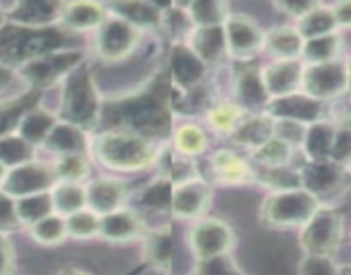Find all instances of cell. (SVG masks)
I'll return each mask as SVG.
<instances>
[{
    "instance_id": "obj_1",
    "label": "cell",
    "mask_w": 351,
    "mask_h": 275,
    "mask_svg": "<svg viewBox=\"0 0 351 275\" xmlns=\"http://www.w3.org/2000/svg\"><path fill=\"white\" fill-rule=\"evenodd\" d=\"M109 126L140 136H164L169 131V78L165 73L155 76L148 86L134 95L110 100L100 110Z\"/></svg>"
},
{
    "instance_id": "obj_2",
    "label": "cell",
    "mask_w": 351,
    "mask_h": 275,
    "mask_svg": "<svg viewBox=\"0 0 351 275\" xmlns=\"http://www.w3.org/2000/svg\"><path fill=\"white\" fill-rule=\"evenodd\" d=\"M73 40L59 26H26L11 23L0 26V60L9 66L23 64L50 52L66 49Z\"/></svg>"
},
{
    "instance_id": "obj_3",
    "label": "cell",
    "mask_w": 351,
    "mask_h": 275,
    "mask_svg": "<svg viewBox=\"0 0 351 275\" xmlns=\"http://www.w3.org/2000/svg\"><path fill=\"white\" fill-rule=\"evenodd\" d=\"M95 153L107 167L119 170H138L155 160L154 146L147 138L130 131H110L95 143Z\"/></svg>"
},
{
    "instance_id": "obj_4",
    "label": "cell",
    "mask_w": 351,
    "mask_h": 275,
    "mask_svg": "<svg viewBox=\"0 0 351 275\" xmlns=\"http://www.w3.org/2000/svg\"><path fill=\"white\" fill-rule=\"evenodd\" d=\"M100 116V102L95 85L86 66H77L64 81L62 117L64 122L77 127L95 126Z\"/></svg>"
},
{
    "instance_id": "obj_5",
    "label": "cell",
    "mask_w": 351,
    "mask_h": 275,
    "mask_svg": "<svg viewBox=\"0 0 351 275\" xmlns=\"http://www.w3.org/2000/svg\"><path fill=\"white\" fill-rule=\"evenodd\" d=\"M319 198L303 187L276 191L262 207L263 224L272 227L305 226L319 210Z\"/></svg>"
},
{
    "instance_id": "obj_6",
    "label": "cell",
    "mask_w": 351,
    "mask_h": 275,
    "mask_svg": "<svg viewBox=\"0 0 351 275\" xmlns=\"http://www.w3.org/2000/svg\"><path fill=\"white\" fill-rule=\"evenodd\" d=\"M343 237V215L334 209H319L303 226L302 244L308 254L330 257Z\"/></svg>"
},
{
    "instance_id": "obj_7",
    "label": "cell",
    "mask_w": 351,
    "mask_h": 275,
    "mask_svg": "<svg viewBox=\"0 0 351 275\" xmlns=\"http://www.w3.org/2000/svg\"><path fill=\"white\" fill-rule=\"evenodd\" d=\"M83 60V53L77 50H59L33 59L23 66V76L38 88L56 85L66 79Z\"/></svg>"
},
{
    "instance_id": "obj_8",
    "label": "cell",
    "mask_w": 351,
    "mask_h": 275,
    "mask_svg": "<svg viewBox=\"0 0 351 275\" xmlns=\"http://www.w3.org/2000/svg\"><path fill=\"white\" fill-rule=\"evenodd\" d=\"M56 181L57 174L53 167L45 166V163L26 162L23 166L9 169L2 183V191L14 200H19L29 194L47 193L56 184Z\"/></svg>"
},
{
    "instance_id": "obj_9",
    "label": "cell",
    "mask_w": 351,
    "mask_h": 275,
    "mask_svg": "<svg viewBox=\"0 0 351 275\" xmlns=\"http://www.w3.org/2000/svg\"><path fill=\"white\" fill-rule=\"evenodd\" d=\"M302 86L308 96L315 100H329L348 90V67L343 62L312 64L303 71Z\"/></svg>"
},
{
    "instance_id": "obj_10",
    "label": "cell",
    "mask_w": 351,
    "mask_h": 275,
    "mask_svg": "<svg viewBox=\"0 0 351 275\" xmlns=\"http://www.w3.org/2000/svg\"><path fill=\"white\" fill-rule=\"evenodd\" d=\"M300 179H302L303 189L317 198L332 196L350 186V176L346 169L330 160L306 163L300 172Z\"/></svg>"
},
{
    "instance_id": "obj_11",
    "label": "cell",
    "mask_w": 351,
    "mask_h": 275,
    "mask_svg": "<svg viewBox=\"0 0 351 275\" xmlns=\"http://www.w3.org/2000/svg\"><path fill=\"white\" fill-rule=\"evenodd\" d=\"M191 246L200 261L224 257L232 246L231 227L217 219L204 220L191 233Z\"/></svg>"
},
{
    "instance_id": "obj_12",
    "label": "cell",
    "mask_w": 351,
    "mask_h": 275,
    "mask_svg": "<svg viewBox=\"0 0 351 275\" xmlns=\"http://www.w3.org/2000/svg\"><path fill=\"white\" fill-rule=\"evenodd\" d=\"M138 42V28L124 19L116 18L102 23L97 36V49L104 59H123Z\"/></svg>"
},
{
    "instance_id": "obj_13",
    "label": "cell",
    "mask_w": 351,
    "mask_h": 275,
    "mask_svg": "<svg viewBox=\"0 0 351 275\" xmlns=\"http://www.w3.org/2000/svg\"><path fill=\"white\" fill-rule=\"evenodd\" d=\"M322 109V102L312 99L306 93H291V95L281 96V99H272L271 105H269L271 116L278 117V119L296 120L302 124L319 122Z\"/></svg>"
},
{
    "instance_id": "obj_14",
    "label": "cell",
    "mask_w": 351,
    "mask_h": 275,
    "mask_svg": "<svg viewBox=\"0 0 351 275\" xmlns=\"http://www.w3.org/2000/svg\"><path fill=\"white\" fill-rule=\"evenodd\" d=\"M226 47L236 57L255 53L262 47L263 36L258 26L245 16H232L226 23Z\"/></svg>"
},
{
    "instance_id": "obj_15",
    "label": "cell",
    "mask_w": 351,
    "mask_h": 275,
    "mask_svg": "<svg viewBox=\"0 0 351 275\" xmlns=\"http://www.w3.org/2000/svg\"><path fill=\"white\" fill-rule=\"evenodd\" d=\"M208 201H210V187L204 181L193 179L176 186L171 210L174 215L190 219L204 213Z\"/></svg>"
},
{
    "instance_id": "obj_16",
    "label": "cell",
    "mask_w": 351,
    "mask_h": 275,
    "mask_svg": "<svg viewBox=\"0 0 351 275\" xmlns=\"http://www.w3.org/2000/svg\"><path fill=\"white\" fill-rule=\"evenodd\" d=\"M263 83L271 99L291 95L302 85L303 67L296 60H281L262 75Z\"/></svg>"
},
{
    "instance_id": "obj_17",
    "label": "cell",
    "mask_w": 351,
    "mask_h": 275,
    "mask_svg": "<svg viewBox=\"0 0 351 275\" xmlns=\"http://www.w3.org/2000/svg\"><path fill=\"white\" fill-rule=\"evenodd\" d=\"M205 69H207V64L191 49L183 45H178L172 49L171 71L172 78L180 86H184V88L197 86L204 79Z\"/></svg>"
},
{
    "instance_id": "obj_18",
    "label": "cell",
    "mask_w": 351,
    "mask_h": 275,
    "mask_svg": "<svg viewBox=\"0 0 351 275\" xmlns=\"http://www.w3.org/2000/svg\"><path fill=\"white\" fill-rule=\"evenodd\" d=\"M126 198V186L114 179H99L86 189V203L95 213L116 212Z\"/></svg>"
},
{
    "instance_id": "obj_19",
    "label": "cell",
    "mask_w": 351,
    "mask_h": 275,
    "mask_svg": "<svg viewBox=\"0 0 351 275\" xmlns=\"http://www.w3.org/2000/svg\"><path fill=\"white\" fill-rule=\"evenodd\" d=\"M64 8L66 5L59 2H45V0L19 2L11 11V19L18 25L50 26L57 18H62Z\"/></svg>"
},
{
    "instance_id": "obj_20",
    "label": "cell",
    "mask_w": 351,
    "mask_h": 275,
    "mask_svg": "<svg viewBox=\"0 0 351 275\" xmlns=\"http://www.w3.org/2000/svg\"><path fill=\"white\" fill-rule=\"evenodd\" d=\"M143 231L140 217L126 209L110 212L100 219V233L110 241H130L138 237Z\"/></svg>"
},
{
    "instance_id": "obj_21",
    "label": "cell",
    "mask_w": 351,
    "mask_h": 275,
    "mask_svg": "<svg viewBox=\"0 0 351 275\" xmlns=\"http://www.w3.org/2000/svg\"><path fill=\"white\" fill-rule=\"evenodd\" d=\"M43 145L52 152L59 153L60 157L74 155V153L83 155V152L86 150V136L81 127L69 122H59L50 131Z\"/></svg>"
},
{
    "instance_id": "obj_22",
    "label": "cell",
    "mask_w": 351,
    "mask_h": 275,
    "mask_svg": "<svg viewBox=\"0 0 351 275\" xmlns=\"http://www.w3.org/2000/svg\"><path fill=\"white\" fill-rule=\"evenodd\" d=\"M38 100L40 92L38 90H33V92L26 93V95H21L19 99L0 103V138L11 134V131L19 126L23 117H25L29 110L35 109Z\"/></svg>"
},
{
    "instance_id": "obj_23",
    "label": "cell",
    "mask_w": 351,
    "mask_h": 275,
    "mask_svg": "<svg viewBox=\"0 0 351 275\" xmlns=\"http://www.w3.org/2000/svg\"><path fill=\"white\" fill-rule=\"evenodd\" d=\"M274 127L276 122L271 117H253V119L236 126L234 133H232V142L238 143V145L258 148L263 143H267L271 138H274Z\"/></svg>"
},
{
    "instance_id": "obj_24",
    "label": "cell",
    "mask_w": 351,
    "mask_h": 275,
    "mask_svg": "<svg viewBox=\"0 0 351 275\" xmlns=\"http://www.w3.org/2000/svg\"><path fill=\"white\" fill-rule=\"evenodd\" d=\"M334 136H336V129L329 122H315L306 127L303 146H305L310 162H326V160H329Z\"/></svg>"
},
{
    "instance_id": "obj_25",
    "label": "cell",
    "mask_w": 351,
    "mask_h": 275,
    "mask_svg": "<svg viewBox=\"0 0 351 275\" xmlns=\"http://www.w3.org/2000/svg\"><path fill=\"white\" fill-rule=\"evenodd\" d=\"M62 25L67 29H90L102 26L104 9L95 2H76L66 4L62 12Z\"/></svg>"
},
{
    "instance_id": "obj_26",
    "label": "cell",
    "mask_w": 351,
    "mask_h": 275,
    "mask_svg": "<svg viewBox=\"0 0 351 275\" xmlns=\"http://www.w3.org/2000/svg\"><path fill=\"white\" fill-rule=\"evenodd\" d=\"M193 50L205 64L214 62L221 57V53L226 49V33L224 28L221 26H205V28H198L195 31L193 38Z\"/></svg>"
},
{
    "instance_id": "obj_27",
    "label": "cell",
    "mask_w": 351,
    "mask_h": 275,
    "mask_svg": "<svg viewBox=\"0 0 351 275\" xmlns=\"http://www.w3.org/2000/svg\"><path fill=\"white\" fill-rule=\"evenodd\" d=\"M336 28L337 23L332 9L313 5L303 18H300L298 33L303 36V40H312L319 38V36L332 35Z\"/></svg>"
},
{
    "instance_id": "obj_28",
    "label": "cell",
    "mask_w": 351,
    "mask_h": 275,
    "mask_svg": "<svg viewBox=\"0 0 351 275\" xmlns=\"http://www.w3.org/2000/svg\"><path fill=\"white\" fill-rule=\"evenodd\" d=\"M212 167H214L215 176L224 183L238 184L252 177L248 163L229 150H221V152L215 153L212 157Z\"/></svg>"
},
{
    "instance_id": "obj_29",
    "label": "cell",
    "mask_w": 351,
    "mask_h": 275,
    "mask_svg": "<svg viewBox=\"0 0 351 275\" xmlns=\"http://www.w3.org/2000/svg\"><path fill=\"white\" fill-rule=\"evenodd\" d=\"M56 119H53L52 114L45 112L42 109H33L23 117V120L19 122V136L23 140L29 143V145H35V143H45L47 136L50 134V131L56 126Z\"/></svg>"
},
{
    "instance_id": "obj_30",
    "label": "cell",
    "mask_w": 351,
    "mask_h": 275,
    "mask_svg": "<svg viewBox=\"0 0 351 275\" xmlns=\"http://www.w3.org/2000/svg\"><path fill=\"white\" fill-rule=\"evenodd\" d=\"M16 210H18L19 222L33 226L45 217L52 215L53 200L52 193H38L16 200Z\"/></svg>"
},
{
    "instance_id": "obj_31",
    "label": "cell",
    "mask_w": 351,
    "mask_h": 275,
    "mask_svg": "<svg viewBox=\"0 0 351 275\" xmlns=\"http://www.w3.org/2000/svg\"><path fill=\"white\" fill-rule=\"evenodd\" d=\"M269 50L281 57L282 60H295L296 55L303 52L305 40L295 28H278L265 40Z\"/></svg>"
},
{
    "instance_id": "obj_32",
    "label": "cell",
    "mask_w": 351,
    "mask_h": 275,
    "mask_svg": "<svg viewBox=\"0 0 351 275\" xmlns=\"http://www.w3.org/2000/svg\"><path fill=\"white\" fill-rule=\"evenodd\" d=\"M145 254L150 263L157 265L160 268H169L172 254V236L171 227H160L157 231H152L147 236L145 244Z\"/></svg>"
},
{
    "instance_id": "obj_33",
    "label": "cell",
    "mask_w": 351,
    "mask_h": 275,
    "mask_svg": "<svg viewBox=\"0 0 351 275\" xmlns=\"http://www.w3.org/2000/svg\"><path fill=\"white\" fill-rule=\"evenodd\" d=\"M236 95L245 105H260L269 99L267 88L263 83L262 75H258L253 69H246L239 75L238 83H236Z\"/></svg>"
},
{
    "instance_id": "obj_34",
    "label": "cell",
    "mask_w": 351,
    "mask_h": 275,
    "mask_svg": "<svg viewBox=\"0 0 351 275\" xmlns=\"http://www.w3.org/2000/svg\"><path fill=\"white\" fill-rule=\"evenodd\" d=\"M117 16L133 26L158 25L162 19V11L155 4L148 2H121L114 4Z\"/></svg>"
},
{
    "instance_id": "obj_35",
    "label": "cell",
    "mask_w": 351,
    "mask_h": 275,
    "mask_svg": "<svg viewBox=\"0 0 351 275\" xmlns=\"http://www.w3.org/2000/svg\"><path fill=\"white\" fill-rule=\"evenodd\" d=\"M33 150L26 140L16 134H8L0 138V163H4L8 169L23 166L26 162H32Z\"/></svg>"
},
{
    "instance_id": "obj_36",
    "label": "cell",
    "mask_w": 351,
    "mask_h": 275,
    "mask_svg": "<svg viewBox=\"0 0 351 275\" xmlns=\"http://www.w3.org/2000/svg\"><path fill=\"white\" fill-rule=\"evenodd\" d=\"M53 209L60 213L71 215L74 212H80L86 205V189L77 186L76 183H64L57 186L52 193Z\"/></svg>"
},
{
    "instance_id": "obj_37",
    "label": "cell",
    "mask_w": 351,
    "mask_h": 275,
    "mask_svg": "<svg viewBox=\"0 0 351 275\" xmlns=\"http://www.w3.org/2000/svg\"><path fill=\"white\" fill-rule=\"evenodd\" d=\"M339 38L336 35L319 36V38L305 40L303 45V55L312 64H324L334 60L336 53L339 52Z\"/></svg>"
},
{
    "instance_id": "obj_38",
    "label": "cell",
    "mask_w": 351,
    "mask_h": 275,
    "mask_svg": "<svg viewBox=\"0 0 351 275\" xmlns=\"http://www.w3.org/2000/svg\"><path fill=\"white\" fill-rule=\"evenodd\" d=\"M32 236L35 241L45 246H53L59 244L66 239L67 229H66V220L59 215H49L42 219L40 222L33 224L32 226Z\"/></svg>"
},
{
    "instance_id": "obj_39",
    "label": "cell",
    "mask_w": 351,
    "mask_h": 275,
    "mask_svg": "<svg viewBox=\"0 0 351 275\" xmlns=\"http://www.w3.org/2000/svg\"><path fill=\"white\" fill-rule=\"evenodd\" d=\"M291 155V146L279 138H271L267 143L255 150V160L262 167H285Z\"/></svg>"
},
{
    "instance_id": "obj_40",
    "label": "cell",
    "mask_w": 351,
    "mask_h": 275,
    "mask_svg": "<svg viewBox=\"0 0 351 275\" xmlns=\"http://www.w3.org/2000/svg\"><path fill=\"white\" fill-rule=\"evenodd\" d=\"M66 229L69 236L74 237H92L100 233V217L93 210H80L66 219Z\"/></svg>"
},
{
    "instance_id": "obj_41",
    "label": "cell",
    "mask_w": 351,
    "mask_h": 275,
    "mask_svg": "<svg viewBox=\"0 0 351 275\" xmlns=\"http://www.w3.org/2000/svg\"><path fill=\"white\" fill-rule=\"evenodd\" d=\"M188 9H190V18L200 28L221 26V23L228 18V5L224 2H193Z\"/></svg>"
},
{
    "instance_id": "obj_42",
    "label": "cell",
    "mask_w": 351,
    "mask_h": 275,
    "mask_svg": "<svg viewBox=\"0 0 351 275\" xmlns=\"http://www.w3.org/2000/svg\"><path fill=\"white\" fill-rule=\"evenodd\" d=\"M258 176L262 183H265L271 187H276L278 191L302 187L300 172H293V170L286 169V166L285 167H262Z\"/></svg>"
},
{
    "instance_id": "obj_43",
    "label": "cell",
    "mask_w": 351,
    "mask_h": 275,
    "mask_svg": "<svg viewBox=\"0 0 351 275\" xmlns=\"http://www.w3.org/2000/svg\"><path fill=\"white\" fill-rule=\"evenodd\" d=\"M205 148V134L200 127L186 126L180 127L178 133H176V150L181 153V155H197L202 150Z\"/></svg>"
},
{
    "instance_id": "obj_44",
    "label": "cell",
    "mask_w": 351,
    "mask_h": 275,
    "mask_svg": "<svg viewBox=\"0 0 351 275\" xmlns=\"http://www.w3.org/2000/svg\"><path fill=\"white\" fill-rule=\"evenodd\" d=\"M53 169H56L57 179H64L66 183H77L88 174V162L81 153L62 155Z\"/></svg>"
},
{
    "instance_id": "obj_45",
    "label": "cell",
    "mask_w": 351,
    "mask_h": 275,
    "mask_svg": "<svg viewBox=\"0 0 351 275\" xmlns=\"http://www.w3.org/2000/svg\"><path fill=\"white\" fill-rule=\"evenodd\" d=\"M165 179L180 186L188 181L197 179V170H195V166L190 159L169 153L167 162H165Z\"/></svg>"
},
{
    "instance_id": "obj_46",
    "label": "cell",
    "mask_w": 351,
    "mask_h": 275,
    "mask_svg": "<svg viewBox=\"0 0 351 275\" xmlns=\"http://www.w3.org/2000/svg\"><path fill=\"white\" fill-rule=\"evenodd\" d=\"M171 184V181H167L165 177L155 181L154 184H150V186L145 189L141 201H143L147 207H150V209H171L172 194H174Z\"/></svg>"
},
{
    "instance_id": "obj_47",
    "label": "cell",
    "mask_w": 351,
    "mask_h": 275,
    "mask_svg": "<svg viewBox=\"0 0 351 275\" xmlns=\"http://www.w3.org/2000/svg\"><path fill=\"white\" fill-rule=\"evenodd\" d=\"M330 162L337 163V166L344 167L351 166V129L348 127H341L336 131V136H334L332 148L329 153Z\"/></svg>"
},
{
    "instance_id": "obj_48",
    "label": "cell",
    "mask_w": 351,
    "mask_h": 275,
    "mask_svg": "<svg viewBox=\"0 0 351 275\" xmlns=\"http://www.w3.org/2000/svg\"><path fill=\"white\" fill-rule=\"evenodd\" d=\"M239 116V107L231 105V103H222V105L214 107V109L208 112V120H210L212 126L219 131H229L234 127L238 122Z\"/></svg>"
},
{
    "instance_id": "obj_49",
    "label": "cell",
    "mask_w": 351,
    "mask_h": 275,
    "mask_svg": "<svg viewBox=\"0 0 351 275\" xmlns=\"http://www.w3.org/2000/svg\"><path fill=\"white\" fill-rule=\"evenodd\" d=\"M305 134H306V126L302 122H296V120H288V119H279V122H276L274 136L288 143L289 146L303 143Z\"/></svg>"
},
{
    "instance_id": "obj_50",
    "label": "cell",
    "mask_w": 351,
    "mask_h": 275,
    "mask_svg": "<svg viewBox=\"0 0 351 275\" xmlns=\"http://www.w3.org/2000/svg\"><path fill=\"white\" fill-rule=\"evenodd\" d=\"M300 275H341L330 257H319V254H306L302 263Z\"/></svg>"
},
{
    "instance_id": "obj_51",
    "label": "cell",
    "mask_w": 351,
    "mask_h": 275,
    "mask_svg": "<svg viewBox=\"0 0 351 275\" xmlns=\"http://www.w3.org/2000/svg\"><path fill=\"white\" fill-rule=\"evenodd\" d=\"M19 224L18 210H16V200L8 193L0 191V233L12 229Z\"/></svg>"
},
{
    "instance_id": "obj_52",
    "label": "cell",
    "mask_w": 351,
    "mask_h": 275,
    "mask_svg": "<svg viewBox=\"0 0 351 275\" xmlns=\"http://www.w3.org/2000/svg\"><path fill=\"white\" fill-rule=\"evenodd\" d=\"M204 267H202V274L204 275H241L234 267L231 265V261L224 257L214 258V260L202 261Z\"/></svg>"
},
{
    "instance_id": "obj_53",
    "label": "cell",
    "mask_w": 351,
    "mask_h": 275,
    "mask_svg": "<svg viewBox=\"0 0 351 275\" xmlns=\"http://www.w3.org/2000/svg\"><path fill=\"white\" fill-rule=\"evenodd\" d=\"M14 265V251L8 237L0 233V275H9Z\"/></svg>"
},
{
    "instance_id": "obj_54",
    "label": "cell",
    "mask_w": 351,
    "mask_h": 275,
    "mask_svg": "<svg viewBox=\"0 0 351 275\" xmlns=\"http://www.w3.org/2000/svg\"><path fill=\"white\" fill-rule=\"evenodd\" d=\"M332 11L337 26H351V2L337 4Z\"/></svg>"
},
{
    "instance_id": "obj_55",
    "label": "cell",
    "mask_w": 351,
    "mask_h": 275,
    "mask_svg": "<svg viewBox=\"0 0 351 275\" xmlns=\"http://www.w3.org/2000/svg\"><path fill=\"white\" fill-rule=\"evenodd\" d=\"M12 83H14V75H12L11 69L0 66V92H4L5 88H9Z\"/></svg>"
},
{
    "instance_id": "obj_56",
    "label": "cell",
    "mask_w": 351,
    "mask_h": 275,
    "mask_svg": "<svg viewBox=\"0 0 351 275\" xmlns=\"http://www.w3.org/2000/svg\"><path fill=\"white\" fill-rule=\"evenodd\" d=\"M59 275H90V274H86V272L76 270V268H66V270L60 272Z\"/></svg>"
},
{
    "instance_id": "obj_57",
    "label": "cell",
    "mask_w": 351,
    "mask_h": 275,
    "mask_svg": "<svg viewBox=\"0 0 351 275\" xmlns=\"http://www.w3.org/2000/svg\"><path fill=\"white\" fill-rule=\"evenodd\" d=\"M8 172H9L8 167H5L4 163H0V184L4 183V179H5V176H8Z\"/></svg>"
},
{
    "instance_id": "obj_58",
    "label": "cell",
    "mask_w": 351,
    "mask_h": 275,
    "mask_svg": "<svg viewBox=\"0 0 351 275\" xmlns=\"http://www.w3.org/2000/svg\"><path fill=\"white\" fill-rule=\"evenodd\" d=\"M346 67H348V90L351 92V59H350V62L346 64Z\"/></svg>"
},
{
    "instance_id": "obj_59",
    "label": "cell",
    "mask_w": 351,
    "mask_h": 275,
    "mask_svg": "<svg viewBox=\"0 0 351 275\" xmlns=\"http://www.w3.org/2000/svg\"><path fill=\"white\" fill-rule=\"evenodd\" d=\"M344 127H348V129H351V116L346 119V124H344Z\"/></svg>"
},
{
    "instance_id": "obj_60",
    "label": "cell",
    "mask_w": 351,
    "mask_h": 275,
    "mask_svg": "<svg viewBox=\"0 0 351 275\" xmlns=\"http://www.w3.org/2000/svg\"><path fill=\"white\" fill-rule=\"evenodd\" d=\"M341 275H351V268H346V270H343V272H339Z\"/></svg>"
},
{
    "instance_id": "obj_61",
    "label": "cell",
    "mask_w": 351,
    "mask_h": 275,
    "mask_svg": "<svg viewBox=\"0 0 351 275\" xmlns=\"http://www.w3.org/2000/svg\"><path fill=\"white\" fill-rule=\"evenodd\" d=\"M0 26H2V12H0Z\"/></svg>"
},
{
    "instance_id": "obj_62",
    "label": "cell",
    "mask_w": 351,
    "mask_h": 275,
    "mask_svg": "<svg viewBox=\"0 0 351 275\" xmlns=\"http://www.w3.org/2000/svg\"><path fill=\"white\" fill-rule=\"evenodd\" d=\"M195 275H204V274H202V272H198V274H195Z\"/></svg>"
}]
</instances>
